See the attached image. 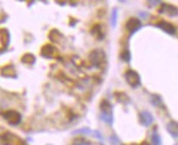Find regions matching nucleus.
<instances>
[{
    "label": "nucleus",
    "instance_id": "423d86ee",
    "mask_svg": "<svg viewBox=\"0 0 178 145\" xmlns=\"http://www.w3.org/2000/svg\"><path fill=\"white\" fill-rule=\"evenodd\" d=\"M156 26L160 27L164 32H166L167 34H171V35H174L176 33V27L171 23H168L166 21H161V22H158L156 24Z\"/></svg>",
    "mask_w": 178,
    "mask_h": 145
},
{
    "label": "nucleus",
    "instance_id": "0eeeda50",
    "mask_svg": "<svg viewBox=\"0 0 178 145\" xmlns=\"http://www.w3.org/2000/svg\"><path fill=\"white\" fill-rule=\"evenodd\" d=\"M139 119H140L141 125H145V127L152 125V122H153V116L151 115V112L147 111V110L140 112V115H139Z\"/></svg>",
    "mask_w": 178,
    "mask_h": 145
},
{
    "label": "nucleus",
    "instance_id": "f3484780",
    "mask_svg": "<svg viewBox=\"0 0 178 145\" xmlns=\"http://www.w3.org/2000/svg\"><path fill=\"white\" fill-rule=\"evenodd\" d=\"M140 145H150V144H149V143H148V142H142Z\"/></svg>",
    "mask_w": 178,
    "mask_h": 145
},
{
    "label": "nucleus",
    "instance_id": "20e7f679",
    "mask_svg": "<svg viewBox=\"0 0 178 145\" xmlns=\"http://www.w3.org/2000/svg\"><path fill=\"white\" fill-rule=\"evenodd\" d=\"M140 27H141V21L139 20V19L131 18L127 21V23H126V29H127L131 34L134 33V32H137Z\"/></svg>",
    "mask_w": 178,
    "mask_h": 145
},
{
    "label": "nucleus",
    "instance_id": "9d476101",
    "mask_svg": "<svg viewBox=\"0 0 178 145\" xmlns=\"http://www.w3.org/2000/svg\"><path fill=\"white\" fill-rule=\"evenodd\" d=\"M102 25L101 24H95L92 27V34L95 36L97 39H103L104 38V34L102 33Z\"/></svg>",
    "mask_w": 178,
    "mask_h": 145
},
{
    "label": "nucleus",
    "instance_id": "9b49d317",
    "mask_svg": "<svg viewBox=\"0 0 178 145\" xmlns=\"http://www.w3.org/2000/svg\"><path fill=\"white\" fill-rule=\"evenodd\" d=\"M101 118L104 122L108 123V125H111L113 122V116H111V111H108V112H102L101 114Z\"/></svg>",
    "mask_w": 178,
    "mask_h": 145
},
{
    "label": "nucleus",
    "instance_id": "dca6fc26",
    "mask_svg": "<svg viewBox=\"0 0 178 145\" xmlns=\"http://www.w3.org/2000/svg\"><path fill=\"white\" fill-rule=\"evenodd\" d=\"M116 20H117V11L113 10V13H111V24H113V26L116 25Z\"/></svg>",
    "mask_w": 178,
    "mask_h": 145
},
{
    "label": "nucleus",
    "instance_id": "ddd939ff",
    "mask_svg": "<svg viewBox=\"0 0 178 145\" xmlns=\"http://www.w3.org/2000/svg\"><path fill=\"white\" fill-rule=\"evenodd\" d=\"M151 141L153 145H161V136L158 135L157 132H153L151 136Z\"/></svg>",
    "mask_w": 178,
    "mask_h": 145
},
{
    "label": "nucleus",
    "instance_id": "a211bd4d",
    "mask_svg": "<svg viewBox=\"0 0 178 145\" xmlns=\"http://www.w3.org/2000/svg\"><path fill=\"white\" fill-rule=\"evenodd\" d=\"M101 145H103V144H101Z\"/></svg>",
    "mask_w": 178,
    "mask_h": 145
},
{
    "label": "nucleus",
    "instance_id": "6e6552de",
    "mask_svg": "<svg viewBox=\"0 0 178 145\" xmlns=\"http://www.w3.org/2000/svg\"><path fill=\"white\" fill-rule=\"evenodd\" d=\"M57 54V49L53 45H45L42 48V55L46 58H53Z\"/></svg>",
    "mask_w": 178,
    "mask_h": 145
},
{
    "label": "nucleus",
    "instance_id": "1a4fd4ad",
    "mask_svg": "<svg viewBox=\"0 0 178 145\" xmlns=\"http://www.w3.org/2000/svg\"><path fill=\"white\" fill-rule=\"evenodd\" d=\"M166 129L171 136L178 138V122H176V121H169L166 125Z\"/></svg>",
    "mask_w": 178,
    "mask_h": 145
},
{
    "label": "nucleus",
    "instance_id": "39448f33",
    "mask_svg": "<svg viewBox=\"0 0 178 145\" xmlns=\"http://www.w3.org/2000/svg\"><path fill=\"white\" fill-rule=\"evenodd\" d=\"M160 12L161 13H166L169 16H178V9L175 6L168 5V3H163L160 8Z\"/></svg>",
    "mask_w": 178,
    "mask_h": 145
},
{
    "label": "nucleus",
    "instance_id": "f8f14e48",
    "mask_svg": "<svg viewBox=\"0 0 178 145\" xmlns=\"http://www.w3.org/2000/svg\"><path fill=\"white\" fill-rule=\"evenodd\" d=\"M22 61L25 63H27V65H31V63L35 62V57L31 54H25L24 56L22 57Z\"/></svg>",
    "mask_w": 178,
    "mask_h": 145
},
{
    "label": "nucleus",
    "instance_id": "f257e3e1",
    "mask_svg": "<svg viewBox=\"0 0 178 145\" xmlns=\"http://www.w3.org/2000/svg\"><path fill=\"white\" fill-rule=\"evenodd\" d=\"M125 78H126V81H127L128 84L132 87H138L139 85L141 84L140 75H139L136 71H134V70H128L125 74Z\"/></svg>",
    "mask_w": 178,
    "mask_h": 145
},
{
    "label": "nucleus",
    "instance_id": "7ed1b4c3",
    "mask_svg": "<svg viewBox=\"0 0 178 145\" xmlns=\"http://www.w3.org/2000/svg\"><path fill=\"white\" fill-rule=\"evenodd\" d=\"M91 61L95 67H101L105 61V54L103 50L96 49L91 54Z\"/></svg>",
    "mask_w": 178,
    "mask_h": 145
},
{
    "label": "nucleus",
    "instance_id": "2eb2a0df",
    "mask_svg": "<svg viewBox=\"0 0 178 145\" xmlns=\"http://www.w3.org/2000/svg\"><path fill=\"white\" fill-rule=\"evenodd\" d=\"M120 57H121V59H123V60H125V61H127V62H128V61L130 60V52H128V50H125V52L120 55Z\"/></svg>",
    "mask_w": 178,
    "mask_h": 145
},
{
    "label": "nucleus",
    "instance_id": "4468645a",
    "mask_svg": "<svg viewBox=\"0 0 178 145\" xmlns=\"http://www.w3.org/2000/svg\"><path fill=\"white\" fill-rule=\"evenodd\" d=\"M110 142L113 145H120V141H119V138H117V135L116 134H113L110 138Z\"/></svg>",
    "mask_w": 178,
    "mask_h": 145
},
{
    "label": "nucleus",
    "instance_id": "f03ea898",
    "mask_svg": "<svg viewBox=\"0 0 178 145\" xmlns=\"http://www.w3.org/2000/svg\"><path fill=\"white\" fill-rule=\"evenodd\" d=\"M3 118L10 123V125H16L21 122V115L16 110H8L3 114Z\"/></svg>",
    "mask_w": 178,
    "mask_h": 145
}]
</instances>
